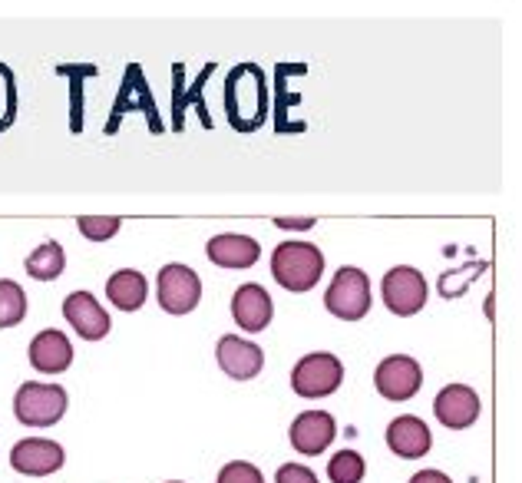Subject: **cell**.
I'll return each mask as SVG.
<instances>
[{
  "label": "cell",
  "instance_id": "1",
  "mask_svg": "<svg viewBox=\"0 0 522 483\" xmlns=\"http://www.w3.org/2000/svg\"><path fill=\"white\" fill-rule=\"evenodd\" d=\"M225 116L235 133H255L268 123V73L258 63H238L225 77Z\"/></svg>",
  "mask_w": 522,
  "mask_h": 483
},
{
  "label": "cell",
  "instance_id": "2",
  "mask_svg": "<svg viewBox=\"0 0 522 483\" xmlns=\"http://www.w3.org/2000/svg\"><path fill=\"white\" fill-rule=\"evenodd\" d=\"M129 113H143L152 136L166 133V123H162V116H159L156 96H152L149 83H146V73H143V67H139V63H126L123 83H119V90H116V103H113V110H110V120H106V126H103V133L106 136H116L119 133V123H123Z\"/></svg>",
  "mask_w": 522,
  "mask_h": 483
},
{
  "label": "cell",
  "instance_id": "3",
  "mask_svg": "<svg viewBox=\"0 0 522 483\" xmlns=\"http://www.w3.org/2000/svg\"><path fill=\"white\" fill-rule=\"evenodd\" d=\"M324 272V255L318 245L311 242H281L271 252V275L281 288L288 292H311L321 282Z\"/></svg>",
  "mask_w": 522,
  "mask_h": 483
},
{
  "label": "cell",
  "instance_id": "4",
  "mask_svg": "<svg viewBox=\"0 0 522 483\" xmlns=\"http://www.w3.org/2000/svg\"><path fill=\"white\" fill-rule=\"evenodd\" d=\"M324 308L341 321H361L371 311V278L361 268H337L334 282L324 292Z\"/></svg>",
  "mask_w": 522,
  "mask_h": 483
},
{
  "label": "cell",
  "instance_id": "5",
  "mask_svg": "<svg viewBox=\"0 0 522 483\" xmlns=\"http://www.w3.org/2000/svg\"><path fill=\"white\" fill-rule=\"evenodd\" d=\"M14 414L27 427H53L67 414V391L60 384H20L14 394Z\"/></svg>",
  "mask_w": 522,
  "mask_h": 483
},
{
  "label": "cell",
  "instance_id": "6",
  "mask_svg": "<svg viewBox=\"0 0 522 483\" xmlns=\"http://www.w3.org/2000/svg\"><path fill=\"white\" fill-rule=\"evenodd\" d=\"M341 381H344V364L328 351L304 354L295 364V371H291V388H295L298 397H308V401L334 394L341 388Z\"/></svg>",
  "mask_w": 522,
  "mask_h": 483
},
{
  "label": "cell",
  "instance_id": "7",
  "mask_svg": "<svg viewBox=\"0 0 522 483\" xmlns=\"http://www.w3.org/2000/svg\"><path fill=\"white\" fill-rule=\"evenodd\" d=\"M380 295H384V305L394 311V315L410 318L427 305L430 288H427V278H423L417 268L394 265L384 275V282H380Z\"/></svg>",
  "mask_w": 522,
  "mask_h": 483
},
{
  "label": "cell",
  "instance_id": "8",
  "mask_svg": "<svg viewBox=\"0 0 522 483\" xmlns=\"http://www.w3.org/2000/svg\"><path fill=\"white\" fill-rule=\"evenodd\" d=\"M156 288H159V308L169 311V315H189L202 302V278L189 265L179 262L162 265Z\"/></svg>",
  "mask_w": 522,
  "mask_h": 483
},
{
  "label": "cell",
  "instance_id": "9",
  "mask_svg": "<svg viewBox=\"0 0 522 483\" xmlns=\"http://www.w3.org/2000/svg\"><path fill=\"white\" fill-rule=\"evenodd\" d=\"M374 388L387 401H410L413 394L423 388V371L410 354H390L377 364L374 371Z\"/></svg>",
  "mask_w": 522,
  "mask_h": 483
},
{
  "label": "cell",
  "instance_id": "10",
  "mask_svg": "<svg viewBox=\"0 0 522 483\" xmlns=\"http://www.w3.org/2000/svg\"><path fill=\"white\" fill-rule=\"evenodd\" d=\"M480 394L473 388H466V384H447L437 401H433V414H437V421L443 427H450V431H466V427H473L480 421Z\"/></svg>",
  "mask_w": 522,
  "mask_h": 483
},
{
  "label": "cell",
  "instance_id": "11",
  "mask_svg": "<svg viewBox=\"0 0 522 483\" xmlns=\"http://www.w3.org/2000/svg\"><path fill=\"white\" fill-rule=\"evenodd\" d=\"M10 467H14L17 474H27V477L57 474V470L63 467V447L57 444V440L27 437L10 450Z\"/></svg>",
  "mask_w": 522,
  "mask_h": 483
},
{
  "label": "cell",
  "instance_id": "12",
  "mask_svg": "<svg viewBox=\"0 0 522 483\" xmlns=\"http://www.w3.org/2000/svg\"><path fill=\"white\" fill-rule=\"evenodd\" d=\"M63 318L70 321V328L83 341H100V338L110 335V328H113L110 311L96 302L90 292H73V295H67V302H63Z\"/></svg>",
  "mask_w": 522,
  "mask_h": 483
},
{
  "label": "cell",
  "instance_id": "13",
  "mask_svg": "<svg viewBox=\"0 0 522 483\" xmlns=\"http://www.w3.org/2000/svg\"><path fill=\"white\" fill-rule=\"evenodd\" d=\"M291 447L298 450L304 457H318L321 450L331 447V440L337 437V424L328 411H304L295 417V424H291Z\"/></svg>",
  "mask_w": 522,
  "mask_h": 483
},
{
  "label": "cell",
  "instance_id": "14",
  "mask_svg": "<svg viewBox=\"0 0 522 483\" xmlns=\"http://www.w3.org/2000/svg\"><path fill=\"white\" fill-rule=\"evenodd\" d=\"M212 73H215V63H205V70L195 77L192 90H186V67H182V63L172 67V116H176V120H172V130L176 133L182 130V123H186V106H195V113L202 116L205 130L212 126V116L205 110V100H202V87L209 83Z\"/></svg>",
  "mask_w": 522,
  "mask_h": 483
},
{
  "label": "cell",
  "instance_id": "15",
  "mask_svg": "<svg viewBox=\"0 0 522 483\" xmlns=\"http://www.w3.org/2000/svg\"><path fill=\"white\" fill-rule=\"evenodd\" d=\"M215 358H219V368L232 381H252L265 368V354L252 341H242L238 335H225L215 348Z\"/></svg>",
  "mask_w": 522,
  "mask_h": 483
},
{
  "label": "cell",
  "instance_id": "16",
  "mask_svg": "<svg viewBox=\"0 0 522 483\" xmlns=\"http://www.w3.org/2000/svg\"><path fill=\"white\" fill-rule=\"evenodd\" d=\"M271 315H275V302L261 285L248 282L232 295V318L238 328L245 331H265L271 325Z\"/></svg>",
  "mask_w": 522,
  "mask_h": 483
},
{
  "label": "cell",
  "instance_id": "17",
  "mask_svg": "<svg viewBox=\"0 0 522 483\" xmlns=\"http://www.w3.org/2000/svg\"><path fill=\"white\" fill-rule=\"evenodd\" d=\"M387 447L404 460H420V457H427V450L433 447V434L420 417L404 414V417H397V421H390Z\"/></svg>",
  "mask_w": 522,
  "mask_h": 483
},
{
  "label": "cell",
  "instance_id": "18",
  "mask_svg": "<svg viewBox=\"0 0 522 483\" xmlns=\"http://www.w3.org/2000/svg\"><path fill=\"white\" fill-rule=\"evenodd\" d=\"M30 364L40 371V374H60L67 371L73 364V345L70 338L63 335L57 328H47L40 331V335L30 341Z\"/></svg>",
  "mask_w": 522,
  "mask_h": 483
},
{
  "label": "cell",
  "instance_id": "19",
  "mask_svg": "<svg viewBox=\"0 0 522 483\" xmlns=\"http://www.w3.org/2000/svg\"><path fill=\"white\" fill-rule=\"evenodd\" d=\"M205 255H209L212 265L219 268H252L261 259V249L252 235H235V232H225V235H215L205 245Z\"/></svg>",
  "mask_w": 522,
  "mask_h": 483
},
{
  "label": "cell",
  "instance_id": "20",
  "mask_svg": "<svg viewBox=\"0 0 522 483\" xmlns=\"http://www.w3.org/2000/svg\"><path fill=\"white\" fill-rule=\"evenodd\" d=\"M146 295H149V282L136 268H119L116 275H110V282H106V298H110L119 311H139L146 305Z\"/></svg>",
  "mask_w": 522,
  "mask_h": 483
},
{
  "label": "cell",
  "instance_id": "21",
  "mask_svg": "<svg viewBox=\"0 0 522 483\" xmlns=\"http://www.w3.org/2000/svg\"><path fill=\"white\" fill-rule=\"evenodd\" d=\"M27 275L37 278V282H53V278L63 275V268H67V252H63L60 242H43L40 249H34L27 255Z\"/></svg>",
  "mask_w": 522,
  "mask_h": 483
},
{
  "label": "cell",
  "instance_id": "22",
  "mask_svg": "<svg viewBox=\"0 0 522 483\" xmlns=\"http://www.w3.org/2000/svg\"><path fill=\"white\" fill-rule=\"evenodd\" d=\"M60 77H70V130L73 133H83V77H96V67L93 63H76V67H67L60 63L57 67Z\"/></svg>",
  "mask_w": 522,
  "mask_h": 483
},
{
  "label": "cell",
  "instance_id": "23",
  "mask_svg": "<svg viewBox=\"0 0 522 483\" xmlns=\"http://www.w3.org/2000/svg\"><path fill=\"white\" fill-rule=\"evenodd\" d=\"M27 318V295L10 278H0V328H14Z\"/></svg>",
  "mask_w": 522,
  "mask_h": 483
},
{
  "label": "cell",
  "instance_id": "24",
  "mask_svg": "<svg viewBox=\"0 0 522 483\" xmlns=\"http://www.w3.org/2000/svg\"><path fill=\"white\" fill-rule=\"evenodd\" d=\"M367 474V464L357 450H337L328 460V477L331 483H361Z\"/></svg>",
  "mask_w": 522,
  "mask_h": 483
},
{
  "label": "cell",
  "instance_id": "25",
  "mask_svg": "<svg viewBox=\"0 0 522 483\" xmlns=\"http://www.w3.org/2000/svg\"><path fill=\"white\" fill-rule=\"evenodd\" d=\"M17 120V77L7 63H0V133Z\"/></svg>",
  "mask_w": 522,
  "mask_h": 483
},
{
  "label": "cell",
  "instance_id": "26",
  "mask_svg": "<svg viewBox=\"0 0 522 483\" xmlns=\"http://www.w3.org/2000/svg\"><path fill=\"white\" fill-rule=\"evenodd\" d=\"M76 225H80L83 239H90V242H106L119 232V219H106V216H83V219H76Z\"/></svg>",
  "mask_w": 522,
  "mask_h": 483
},
{
  "label": "cell",
  "instance_id": "27",
  "mask_svg": "<svg viewBox=\"0 0 522 483\" xmlns=\"http://www.w3.org/2000/svg\"><path fill=\"white\" fill-rule=\"evenodd\" d=\"M219 483H265L261 470L255 464H245V460H232L219 470Z\"/></svg>",
  "mask_w": 522,
  "mask_h": 483
},
{
  "label": "cell",
  "instance_id": "28",
  "mask_svg": "<svg viewBox=\"0 0 522 483\" xmlns=\"http://www.w3.org/2000/svg\"><path fill=\"white\" fill-rule=\"evenodd\" d=\"M275 483H318V477H314V470H308L304 464H285V467H278Z\"/></svg>",
  "mask_w": 522,
  "mask_h": 483
},
{
  "label": "cell",
  "instance_id": "29",
  "mask_svg": "<svg viewBox=\"0 0 522 483\" xmlns=\"http://www.w3.org/2000/svg\"><path fill=\"white\" fill-rule=\"evenodd\" d=\"M410 483H453L443 470H420V474H413Z\"/></svg>",
  "mask_w": 522,
  "mask_h": 483
},
{
  "label": "cell",
  "instance_id": "30",
  "mask_svg": "<svg viewBox=\"0 0 522 483\" xmlns=\"http://www.w3.org/2000/svg\"><path fill=\"white\" fill-rule=\"evenodd\" d=\"M278 229H298V232H308L314 229V219H275Z\"/></svg>",
  "mask_w": 522,
  "mask_h": 483
},
{
  "label": "cell",
  "instance_id": "31",
  "mask_svg": "<svg viewBox=\"0 0 522 483\" xmlns=\"http://www.w3.org/2000/svg\"><path fill=\"white\" fill-rule=\"evenodd\" d=\"M169 483H179V480H169Z\"/></svg>",
  "mask_w": 522,
  "mask_h": 483
}]
</instances>
